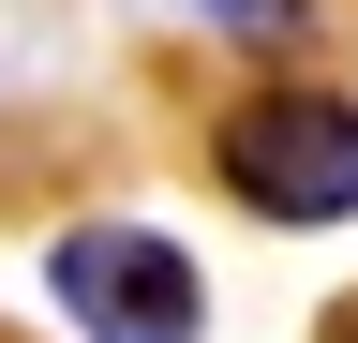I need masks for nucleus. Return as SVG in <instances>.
Masks as SVG:
<instances>
[{
  "instance_id": "f257e3e1",
  "label": "nucleus",
  "mask_w": 358,
  "mask_h": 343,
  "mask_svg": "<svg viewBox=\"0 0 358 343\" xmlns=\"http://www.w3.org/2000/svg\"><path fill=\"white\" fill-rule=\"evenodd\" d=\"M209 164H224L239 209H268V224H343V209H358V105H329V90H254L209 135Z\"/></svg>"
},
{
  "instance_id": "f03ea898",
  "label": "nucleus",
  "mask_w": 358,
  "mask_h": 343,
  "mask_svg": "<svg viewBox=\"0 0 358 343\" xmlns=\"http://www.w3.org/2000/svg\"><path fill=\"white\" fill-rule=\"evenodd\" d=\"M45 298H60L90 343H194L209 328L194 254L150 239V224H60V239H45Z\"/></svg>"
},
{
  "instance_id": "7ed1b4c3",
  "label": "nucleus",
  "mask_w": 358,
  "mask_h": 343,
  "mask_svg": "<svg viewBox=\"0 0 358 343\" xmlns=\"http://www.w3.org/2000/svg\"><path fill=\"white\" fill-rule=\"evenodd\" d=\"M224 30H299V0H209Z\"/></svg>"
}]
</instances>
